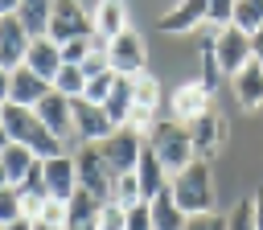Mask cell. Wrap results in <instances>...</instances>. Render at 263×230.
I'll list each match as a JSON object with an SVG mask.
<instances>
[{"instance_id":"1","label":"cell","mask_w":263,"mask_h":230,"mask_svg":"<svg viewBox=\"0 0 263 230\" xmlns=\"http://www.w3.org/2000/svg\"><path fill=\"white\" fill-rule=\"evenodd\" d=\"M144 144L156 152V160L164 164L168 177H177L181 168H189L197 156H193V140H189V127L173 123V119H156V127L144 136Z\"/></svg>"},{"instance_id":"2","label":"cell","mask_w":263,"mask_h":230,"mask_svg":"<svg viewBox=\"0 0 263 230\" xmlns=\"http://www.w3.org/2000/svg\"><path fill=\"white\" fill-rule=\"evenodd\" d=\"M168 189H173V197H177V205L193 218V214H210L214 209V172H210V164L205 160H193L189 168H181L173 181H168Z\"/></svg>"},{"instance_id":"3","label":"cell","mask_w":263,"mask_h":230,"mask_svg":"<svg viewBox=\"0 0 263 230\" xmlns=\"http://www.w3.org/2000/svg\"><path fill=\"white\" fill-rule=\"evenodd\" d=\"M74 168H78V189H86V193L99 197V201H111L115 172H111V164L103 160L99 144H78V152H74Z\"/></svg>"},{"instance_id":"4","label":"cell","mask_w":263,"mask_h":230,"mask_svg":"<svg viewBox=\"0 0 263 230\" xmlns=\"http://www.w3.org/2000/svg\"><path fill=\"white\" fill-rule=\"evenodd\" d=\"M45 37L58 41V45H66V41H74V37H95V21H90V12L82 8V0H53Z\"/></svg>"},{"instance_id":"5","label":"cell","mask_w":263,"mask_h":230,"mask_svg":"<svg viewBox=\"0 0 263 230\" xmlns=\"http://www.w3.org/2000/svg\"><path fill=\"white\" fill-rule=\"evenodd\" d=\"M160 103H164L160 82H156L148 70L136 74V78H132V119H127V127L140 131V136H148V131L156 127V111H160Z\"/></svg>"},{"instance_id":"6","label":"cell","mask_w":263,"mask_h":230,"mask_svg":"<svg viewBox=\"0 0 263 230\" xmlns=\"http://www.w3.org/2000/svg\"><path fill=\"white\" fill-rule=\"evenodd\" d=\"M107 62L119 78H136L148 70V49H144V37L136 29H123L119 37L107 41Z\"/></svg>"},{"instance_id":"7","label":"cell","mask_w":263,"mask_h":230,"mask_svg":"<svg viewBox=\"0 0 263 230\" xmlns=\"http://www.w3.org/2000/svg\"><path fill=\"white\" fill-rule=\"evenodd\" d=\"M205 111H214V94H210L197 78L181 82V86L168 94V119H173V123H181V127H193Z\"/></svg>"},{"instance_id":"8","label":"cell","mask_w":263,"mask_h":230,"mask_svg":"<svg viewBox=\"0 0 263 230\" xmlns=\"http://www.w3.org/2000/svg\"><path fill=\"white\" fill-rule=\"evenodd\" d=\"M214 53H218V66H222V74H226V82H230L242 66L255 62V53H251V33H242V29H234V25L218 29V33H214Z\"/></svg>"},{"instance_id":"9","label":"cell","mask_w":263,"mask_h":230,"mask_svg":"<svg viewBox=\"0 0 263 230\" xmlns=\"http://www.w3.org/2000/svg\"><path fill=\"white\" fill-rule=\"evenodd\" d=\"M99 152H103V160L111 164L115 177H119V172H136V160H140V152H144V136L132 131V127H115V131L99 144Z\"/></svg>"},{"instance_id":"10","label":"cell","mask_w":263,"mask_h":230,"mask_svg":"<svg viewBox=\"0 0 263 230\" xmlns=\"http://www.w3.org/2000/svg\"><path fill=\"white\" fill-rule=\"evenodd\" d=\"M70 115H74V140H82V144H103V140L115 131V123L107 119V111H103L99 103L74 99V103H70Z\"/></svg>"},{"instance_id":"11","label":"cell","mask_w":263,"mask_h":230,"mask_svg":"<svg viewBox=\"0 0 263 230\" xmlns=\"http://www.w3.org/2000/svg\"><path fill=\"white\" fill-rule=\"evenodd\" d=\"M41 172H45V193L58 197V201H70L74 189H78V168H74V152H58L49 160H41Z\"/></svg>"},{"instance_id":"12","label":"cell","mask_w":263,"mask_h":230,"mask_svg":"<svg viewBox=\"0 0 263 230\" xmlns=\"http://www.w3.org/2000/svg\"><path fill=\"white\" fill-rule=\"evenodd\" d=\"M37 119H41V127L53 136V140H62V144H70L74 140V115H70V99H62L58 90H49L37 107Z\"/></svg>"},{"instance_id":"13","label":"cell","mask_w":263,"mask_h":230,"mask_svg":"<svg viewBox=\"0 0 263 230\" xmlns=\"http://www.w3.org/2000/svg\"><path fill=\"white\" fill-rule=\"evenodd\" d=\"M189 140H193V156L210 164V160L222 152V144H226V123H222V115H218V111H205V115L189 127Z\"/></svg>"},{"instance_id":"14","label":"cell","mask_w":263,"mask_h":230,"mask_svg":"<svg viewBox=\"0 0 263 230\" xmlns=\"http://www.w3.org/2000/svg\"><path fill=\"white\" fill-rule=\"evenodd\" d=\"M29 29L16 21V16H0V66L12 74L16 66H25L29 57Z\"/></svg>"},{"instance_id":"15","label":"cell","mask_w":263,"mask_h":230,"mask_svg":"<svg viewBox=\"0 0 263 230\" xmlns=\"http://www.w3.org/2000/svg\"><path fill=\"white\" fill-rule=\"evenodd\" d=\"M205 12H210V0H177L173 8L160 12V33H193L197 25H205Z\"/></svg>"},{"instance_id":"16","label":"cell","mask_w":263,"mask_h":230,"mask_svg":"<svg viewBox=\"0 0 263 230\" xmlns=\"http://www.w3.org/2000/svg\"><path fill=\"white\" fill-rule=\"evenodd\" d=\"M168 172H164V164L156 160V152L144 144V152H140V160H136V185H140V197L144 201H152L156 193H164L168 189Z\"/></svg>"},{"instance_id":"17","label":"cell","mask_w":263,"mask_h":230,"mask_svg":"<svg viewBox=\"0 0 263 230\" xmlns=\"http://www.w3.org/2000/svg\"><path fill=\"white\" fill-rule=\"evenodd\" d=\"M49 90H53V86H49L41 74H33L29 66H16V70H12V90H8V103H16V107H37Z\"/></svg>"},{"instance_id":"18","label":"cell","mask_w":263,"mask_h":230,"mask_svg":"<svg viewBox=\"0 0 263 230\" xmlns=\"http://www.w3.org/2000/svg\"><path fill=\"white\" fill-rule=\"evenodd\" d=\"M214 33L218 29H201V41H197V82L214 94L222 82H226V74H222V66H218V53H214Z\"/></svg>"},{"instance_id":"19","label":"cell","mask_w":263,"mask_h":230,"mask_svg":"<svg viewBox=\"0 0 263 230\" xmlns=\"http://www.w3.org/2000/svg\"><path fill=\"white\" fill-rule=\"evenodd\" d=\"M90 21H95V37H103V41L119 37L123 29H132L127 25V0H99Z\"/></svg>"},{"instance_id":"20","label":"cell","mask_w":263,"mask_h":230,"mask_svg":"<svg viewBox=\"0 0 263 230\" xmlns=\"http://www.w3.org/2000/svg\"><path fill=\"white\" fill-rule=\"evenodd\" d=\"M230 86H234V99H238L242 111H259V107H263V66H259V62L242 66V70L230 78Z\"/></svg>"},{"instance_id":"21","label":"cell","mask_w":263,"mask_h":230,"mask_svg":"<svg viewBox=\"0 0 263 230\" xmlns=\"http://www.w3.org/2000/svg\"><path fill=\"white\" fill-rule=\"evenodd\" d=\"M25 66H29L33 74H41L45 82H53V74L62 70V45L49 41V37H33V41H29V57H25Z\"/></svg>"},{"instance_id":"22","label":"cell","mask_w":263,"mask_h":230,"mask_svg":"<svg viewBox=\"0 0 263 230\" xmlns=\"http://www.w3.org/2000/svg\"><path fill=\"white\" fill-rule=\"evenodd\" d=\"M148 214H152V230H185V222H189V214L177 205L173 189L156 193V197L148 201Z\"/></svg>"},{"instance_id":"23","label":"cell","mask_w":263,"mask_h":230,"mask_svg":"<svg viewBox=\"0 0 263 230\" xmlns=\"http://www.w3.org/2000/svg\"><path fill=\"white\" fill-rule=\"evenodd\" d=\"M103 111L115 127H127V119H132V78H115L111 94L103 99Z\"/></svg>"},{"instance_id":"24","label":"cell","mask_w":263,"mask_h":230,"mask_svg":"<svg viewBox=\"0 0 263 230\" xmlns=\"http://www.w3.org/2000/svg\"><path fill=\"white\" fill-rule=\"evenodd\" d=\"M49 12H53V0H21L16 4V21L29 29V37H45Z\"/></svg>"},{"instance_id":"25","label":"cell","mask_w":263,"mask_h":230,"mask_svg":"<svg viewBox=\"0 0 263 230\" xmlns=\"http://www.w3.org/2000/svg\"><path fill=\"white\" fill-rule=\"evenodd\" d=\"M99 197H90L86 189H74V197L66 201V226H95V218H99Z\"/></svg>"},{"instance_id":"26","label":"cell","mask_w":263,"mask_h":230,"mask_svg":"<svg viewBox=\"0 0 263 230\" xmlns=\"http://www.w3.org/2000/svg\"><path fill=\"white\" fill-rule=\"evenodd\" d=\"M33 160H37V156H33L25 144H8V148L0 152V164H4V172H8V181H12V185H21V181H25V172L33 168Z\"/></svg>"},{"instance_id":"27","label":"cell","mask_w":263,"mask_h":230,"mask_svg":"<svg viewBox=\"0 0 263 230\" xmlns=\"http://www.w3.org/2000/svg\"><path fill=\"white\" fill-rule=\"evenodd\" d=\"M49 86H53L62 99H70V103H74V99H82V90H86V74H82V66H66V62H62V70L53 74V82H49Z\"/></svg>"},{"instance_id":"28","label":"cell","mask_w":263,"mask_h":230,"mask_svg":"<svg viewBox=\"0 0 263 230\" xmlns=\"http://www.w3.org/2000/svg\"><path fill=\"white\" fill-rule=\"evenodd\" d=\"M230 25L242 29V33H259V29H263V0H234Z\"/></svg>"},{"instance_id":"29","label":"cell","mask_w":263,"mask_h":230,"mask_svg":"<svg viewBox=\"0 0 263 230\" xmlns=\"http://www.w3.org/2000/svg\"><path fill=\"white\" fill-rule=\"evenodd\" d=\"M226 230H259V226H255V201H251V193L238 197V201L230 205V214H226Z\"/></svg>"},{"instance_id":"30","label":"cell","mask_w":263,"mask_h":230,"mask_svg":"<svg viewBox=\"0 0 263 230\" xmlns=\"http://www.w3.org/2000/svg\"><path fill=\"white\" fill-rule=\"evenodd\" d=\"M111 201H119L123 209H132L136 201H144V197H140V185H136V172H119V177H115V189H111Z\"/></svg>"},{"instance_id":"31","label":"cell","mask_w":263,"mask_h":230,"mask_svg":"<svg viewBox=\"0 0 263 230\" xmlns=\"http://www.w3.org/2000/svg\"><path fill=\"white\" fill-rule=\"evenodd\" d=\"M123 226H127V209L119 201H103L99 218H95V230H123Z\"/></svg>"},{"instance_id":"32","label":"cell","mask_w":263,"mask_h":230,"mask_svg":"<svg viewBox=\"0 0 263 230\" xmlns=\"http://www.w3.org/2000/svg\"><path fill=\"white\" fill-rule=\"evenodd\" d=\"M21 218H25V209H21V189H16V185L0 189V226L21 222Z\"/></svg>"},{"instance_id":"33","label":"cell","mask_w":263,"mask_h":230,"mask_svg":"<svg viewBox=\"0 0 263 230\" xmlns=\"http://www.w3.org/2000/svg\"><path fill=\"white\" fill-rule=\"evenodd\" d=\"M115 78H119L115 70H107V74H99V78H86V90H82V99H86V103H99V107H103V99L111 94Z\"/></svg>"},{"instance_id":"34","label":"cell","mask_w":263,"mask_h":230,"mask_svg":"<svg viewBox=\"0 0 263 230\" xmlns=\"http://www.w3.org/2000/svg\"><path fill=\"white\" fill-rule=\"evenodd\" d=\"M90 49H95V37H74V41L62 45V62L66 66H82L90 57Z\"/></svg>"},{"instance_id":"35","label":"cell","mask_w":263,"mask_h":230,"mask_svg":"<svg viewBox=\"0 0 263 230\" xmlns=\"http://www.w3.org/2000/svg\"><path fill=\"white\" fill-rule=\"evenodd\" d=\"M234 16V0H210V12H205V25L210 29H226Z\"/></svg>"},{"instance_id":"36","label":"cell","mask_w":263,"mask_h":230,"mask_svg":"<svg viewBox=\"0 0 263 230\" xmlns=\"http://www.w3.org/2000/svg\"><path fill=\"white\" fill-rule=\"evenodd\" d=\"M37 222H45V226H58V230H66V201L49 197V201L41 205V218H37Z\"/></svg>"},{"instance_id":"37","label":"cell","mask_w":263,"mask_h":230,"mask_svg":"<svg viewBox=\"0 0 263 230\" xmlns=\"http://www.w3.org/2000/svg\"><path fill=\"white\" fill-rule=\"evenodd\" d=\"M185 230H226V214H218V209H210V214H193V218L185 222Z\"/></svg>"},{"instance_id":"38","label":"cell","mask_w":263,"mask_h":230,"mask_svg":"<svg viewBox=\"0 0 263 230\" xmlns=\"http://www.w3.org/2000/svg\"><path fill=\"white\" fill-rule=\"evenodd\" d=\"M123 230H152V214H148V201H136L127 209V226Z\"/></svg>"},{"instance_id":"39","label":"cell","mask_w":263,"mask_h":230,"mask_svg":"<svg viewBox=\"0 0 263 230\" xmlns=\"http://www.w3.org/2000/svg\"><path fill=\"white\" fill-rule=\"evenodd\" d=\"M8 90H12V74H8L4 66H0V111L8 107Z\"/></svg>"},{"instance_id":"40","label":"cell","mask_w":263,"mask_h":230,"mask_svg":"<svg viewBox=\"0 0 263 230\" xmlns=\"http://www.w3.org/2000/svg\"><path fill=\"white\" fill-rule=\"evenodd\" d=\"M251 201H255V226L263 230V189H255V193H251Z\"/></svg>"},{"instance_id":"41","label":"cell","mask_w":263,"mask_h":230,"mask_svg":"<svg viewBox=\"0 0 263 230\" xmlns=\"http://www.w3.org/2000/svg\"><path fill=\"white\" fill-rule=\"evenodd\" d=\"M251 53H255V62L263 66V29H259V33H251Z\"/></svg>"},{"instance_id":"42","label":"cell","mask_w":263,"mask_h":230,"mask_svg":"<svg viewBox=\"0 0 263 230\" xmlns=\"http://www.w3.org/2000/svg\"><path fill=\"white\" fill-rule=\"evenodd\" d=\"M16 4L21 0H0V16H16Z\"/></svg>"},{"instance_id":"43","label":"cell","mask_w":263,"mask_h":230,"mask_svg":"<svg viewBox=\"0 0 263 230\" xmlns=\"http://www.w3.org/2000/svg\"><path fill=\"white\" fill-rule=\"evenodd\" d=\"M0 230H33V222H29V218H21V222H8V226H0Z\"/></svg>"},{"instance_id":"44","label":"cell","mask_w":263,"mask_h":230,"mask_svg":"<svg viewBox=\"0 0 263 230\" xmlns=\"http://www.w3.org/2000/svg\"><path fill=\"white\" fill-rule=\"evenodd\" d=\"M8 144H12V140H8V131H4V123H0V152H4Z\"/></svg>"},{"instance_id":"45","label":"cell","mask_w":263,"mask_h":230,"mask_svg":"<svg viewBox=\"0 0 263 230\" xmlns=\"http://www.w3.org/2000/svg\"><path fill=\"white\" fill-rule=\"evenodd\" d=\"M12 181H8V172H4V164H0V189H8Z\"/></svg>"},{"instance_id":"46","label":"cell","mask_w":263,"mask_h":230,"mask_svg":"<svg viewBox=\"0 0 263 230\" xmlns=\"http://www.w3.org/2000/svg\"><path fill=\"white\" fill-rule=\"evenodd\" d=\"M33 230H58V226H45V222H33Z\"/></svg>"},{"instance_id":"47","label":"cell","mask_w":263,"mask_h":230,"mask_svg":"<svg viewBox=\"0 0 263 230\" xmlns=\"http://www.w3.org/2000/svg\"><path fill=\"white\" fill-rule=\"evenodd\" d=\"M66 230H95V226H90V222H86V226H66Z\"/></svg>"}]
</instances>
